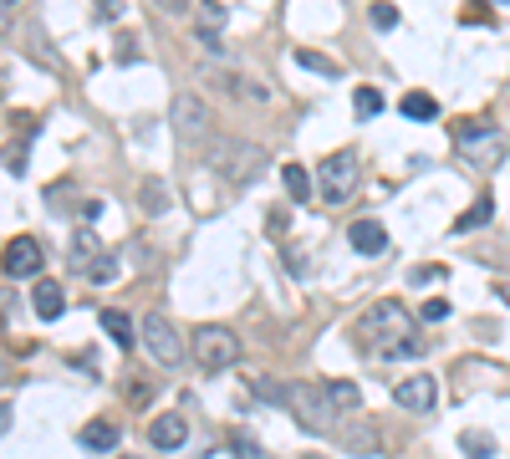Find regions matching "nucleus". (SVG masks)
<instances>
[{"label": "nucleus", "instance_id": "obj_1", "mask_svg": "<svg viewBox=\"0 0 510 459\" xmlns=\"http://www.w3.org/2000/svg\"><path fill=\"white\" fill-rule=\"evenodd\" d=\"M357 347L362 352H372V357H393L398 347L408 342V332H413V321H408V306L403 301H372L362 317H357Z\"/></svg>", "mask_w": 510, "mask_h": 459}, {"label": "nucleus", "instance_id": "obj_2", "mask_svg": "<svg viewBox=\"0 0 510 459\" xmlns=\"http://www.w3.org/2000/svg\"><path fill=\"white\" fill-rule=\"evenodd\" d=\"M209 168L219 178H230V184H250L266 168V148L245 138H219V143H209Z\"/></svg>", "mask_w": 510, "mask_h": 459}, {"label": "nucleus", "instance_id": "obj_3", "mask_svg": "<svg viewBox=\"0 0 510 459\" xmlns=\"http://www.w3.org/2000/svg\"><path fill=\"white\" fill-rule=\"evenodd\" d=\"M357 178H362V168H357V153L352 148H337V153H327V158H321L317 189H321V199H327V204H347L357 194Z\"/></svg>", "mask_w": 510, "mask_h": 459}, {"label": "nucleus", "instance_id": "obj_4", "mask_svg": "<svg viewBox=\"0 0 510 459\" xmlns=\"http://www.w3.org/2000/svg\"><path fill=\"white\" fill-rule=\"evenodd\" d=\"M194 357H199L204 372H225L240 362V337L230 327H219V321H209V327L194 332Z\"/></svg>", "mask_w": 510, "mask_h": 459}, {"label": "nucleus", "instance_id": "obj_5", "mask_svg": "<svg viewBox=\"0 0 510 459\" xmlns=\"http://www.w3.org/2000/svg\"><path fill=\"white\" fill-rule=\"evenodd\" d=\"M138 337H143V347H148V357L158 368H178V362H184V337H178V327L164 317V311H148Z\"/></svg>", "mask_w": 510, "mask_h": 459}, {"label": "nucleus", "instance_id": "obj_6", "mask_svg": "<svg viewBox=\"0 0 510 459\" xmlns=\"http://www.w3.org/2000/svg\"><path fill=\"white\" fill-rule=\"evenodd\" d=\"M286 403L296 408V419L306 423V429H327L337 413H332L327 403V388L321 382H286Z\"/></svg>", "mask_w": 510, "mask_h": 459}, {"label": "nucleus", "instance_id": "obj_7", "mask_svg": "<svg viewBox=\"0 0 510 459\" xmlns=\"http://www.w3.org/2000/svg\"><path fill=\"white\" fill-rule=\"evenodd\" d=\"M41 266H46V250H41L36 235H15V240L0 250V270H5V276H15V280L41 276Z\"/></svg>", "mask_w": 510, "mask_h": 459}, {"label": "nucleus", "instance_id": "obj_8", "mask_svg": "<svg viewBox=\"0 0 510 459\" xmlns=\"http://www.w3.org/2000/svg\"><path fill=\"white\" fill-rule=\"evenodd\" d=\"M174 133L184 143H199L204 133H209V107H204V97L178 92V97H174Z\"/></svg>", "mask_w": 510, "mask_h": 459}, {"label": "nucleus", "instance_id": "obj_9", "mask_svg": "<svg viewBox=\"0 0 510 459\" xmlns=\"http://www.w3.org/2000/svg\"><path fill=\"white\" fill-rule=\"evenodd\" d=\"M398 408H408V413H434V403H439V382L429 378V372H408L403 382L393 388Z\"/></svg>", "mask_w": 510, "mask_h": 459}, {"label": "nucleus", "instance_id": "obj_10", "mask_svg": "<svg viewBox=\"0 0 510 459\" xmlns=\"http://www.w3.org/2000/svg\"><path fill=\"white\" fill-rule=\"evenodd\" d=\"M189 439V423H184V413H158V419L148 423V444L153 449H178Z\"/></svg>", "mask_w": 510, "mask_h": 459}, {"label": "nucleus", "instance_id": "obj_11", "mask_svg": "<svg viewBox=\"0 0 510 459\" xmlns=\"http://www.w3.org/2000/svg\"><path fill=\"white\" fill-rule=\"evenodd\" d=\"M347 240H352L357 255H382V250H388V230H382L378 219H352Z\"/></svg>", "mask_w": 510, "mask_h": 459}, {"label": "nucleus", "instance_id": "obj_12", "mask_svg": "<svg viewBox=\"0 0 510 459\" xmlns=\"http://www.w3.org/2000/svg\"><path fill=\"white\" fill-rule=\"evenodd\" d=\"M31 311H36L41 321H56L66 311V296L56 280H36V291H31Z\"/></svg>", "mask_w": 510, "mask_h": 459}, {"label": "nucleus", "instance_id": "obj_13", "mask_svg": "<svg viewBox=\"0 0 510 459\" xmlns=\"http://www.w3.org/2000/svg\"><path fill=\"white\" fill-rule=\"evenodd\" d=\"M76 439H82V449H92V454H113V449H117V429L107 419L82 423V434H76Z\"/></svg>", "mask_w": 510, "mask_h": 459}, {"label": "nucleus", "instance_id": "obj_14", "mask_svg": "<svg viewBox=\"0 0 510 459\" xmlns=\"http://www.w3.org/2000/svg\"><path fill=\"white\" fill-rule=\"evenodd\" d=\"M454 143L459 148H474V143H490L495 148V123H484V117H470V123L454 128Z\"/></svg>", "mask_w": 510, "mask_h": 459}, {"label": "nucleus", "instance_id": "obj_15", "mask_svg": "<svg viewBox=\"0 0 510 459\" xmlns=\"http://www.w3.org/2000/svg\"><path fill=\"white\" fill-rule=\"evenodd\" d=\"M321 388H327L332 413H357V408H362V393H357V382H321Z\"/></svg>", "mask_w": 510, "mask_h": 459}, {"label": "nucleus", "instance_id": "obj_16", "mask_svg": "<svg viewBox=\"0 0 510 459\" xmlns=\"http://www.w3.org/2000/svg\"><path fill=\"white\" fill-rule=\"evenodd\" d=\"M490 215H495V199L484 194V199H474L464 215L454 219V235H470V230H480V225H490Z\"/></svg>", "mask_w": 510, "mask_h": 459}, {"label": "nucleus", "instance_id": "obj_17", "mask_svg": "<svg viewBox=\"0 0 510 459\" xmlns=\"http://www.w3.org/2000/svg\"><path fill=\"white\" fill-rule=\"evenodd\" d=\"M102 332H107L117 347H133V337H138V332H133V317H128V311H113V306L102 311Z\"/></svg>", "mask_w": 510, "mask_h": 459}, {"label": "nucleus", "instance_id": "obj_18", "mask_svg": "<svg viewBox=\"0 0 510 459\" xmlns=\"http://www.w3.org/2000/svg\"><path fill=\"white\" fill-rule=\"evenodd\" d=\"M280 184H286L291 204H306V199H311V174H306L301 164H286V168H280Z\"/></svg>", "mask_w": 510, "mask_h": 459}, {"label": "nucleus", "instance_id": "obj_19", "mask_svg": "<svg viewBox=\"0 0 510 459\" xmlns=\"http://www.w3.org/2000/svg\"><path fill=\"white\" fill-rule=\"evenodd\" d=\"M459 449H464L470 459H490V454H495V434H484V429H464V434H459Z\"/></svg>", "mask_w": 510, "mask_h": 459}, {"label": "nucleus", "instance_id": "obj_20", "mask_svg": "<svg viewBox=\"0 0 510 459\" xmlns=\"http://www.w3.org/2000/svg\"><path fill=\"white\" fill-rule=\"evenodd\" d=\"M403 117H413V123H434V117H439V102H434L429 92H408V97H403Z\"/></svg>", "mask_w": 510, "mask_h": 459}, {"label": "nucleus", "instance_id": "obj_21", "mask_svg": "<svg viewBox=\"0 0 510 459\" xmlns=\"http://www.w3.org/2000/svg\"><path fill=\"white\" fill-rule=\"evenodd\" d=\"M296 66H306V72H317V76H342V66L332 62V56H321V51H311V46H296Z\"/></svg>", "mask_w": 510, "mask_h": 459}, {"label": "nucleus", "instance_id": "obj_22", "mask_svg": "<svg viewBox=\"0 0 510 459\" xmlns=\"http://www.w3.org/2000/svg\"><path fill=\"white\" fill-rule=\"evenodd\" d=\"M138 199H143V209H148V215H164L168 204H174V194L164 189V184H158V178H143V189H138Z\"/></svg>", "mask_w": 510, "mask_h": 459}, {"label": "nucleus", "instance_id": "obj_23", "mask_svg": "<svg viewBox=\"0 0 510 459\" xmlns=\"http://www.w3.org/2000/svg\"><path fill=\"white\" fill-rule=\"evenodd\" d=\"M117 270H123V260H117L113 250H102V255H92V260H87V276L97 280V286H102V280H113Z\"/></svg>", "mask_w": 510, "mask_h": 459}, {"label": "nucleus", "instance_id": "obj_24", "mask_svg": "<svg viewBox=\"0 0 510 459\" xmlns=\"http://www.w3.org/2000/svg\"><path fill=\"white\" fill-rule=\"evenodd\" d=\"M92 255H102L97 235H92V230H76V235H72V260H76V266H87Z\"/></svg>", "mask_w": 510, "mask_h": 459}, {"label": "nucleus", "instance_id": "obj_25", "mask_svg": "<svg viewBox=\"0 0 510 459\" xmlns=\"http://www.w3.org/2000/svg\"><path fill=\"white\" fill-rule=\"evenodd\" d=\"M352 107H357V117H378L382 113V92L378 87H357Z\"/></svg>", "mask_w": 510, "mask_h": 459}, {"label": "nucleus", "instance_id": "obj_26", "mask_svg": "<svg viewBox=\"0 0 510 459\" xmlns=\"http://www.w3.org/2000/svg\"><path fill=\"white\" fill-rule=\"evenodd\" d=\"M225 21H230L225 5H199V36H215V31H219Z\"/></svg>", "mask_w": 510, "mask_h": 459}, {"label": "nucleus", "instance_id": "obj_27", "mask_svg": "<svg viewBox=\"0 0 510 459\" xmlns=\"http://www.w3.org/2000/svg\"><path fill=\"white\" fill-rule=\"evenodd\" d=\"M230 449H235V454H240V459H270V454H266V449L255 444L250 434H240V429L230 434Z\"/></svg>", "mask_w": 510, "mask_h": 459}, {"label": "nucleus", "instance_id": "obj_28", "mask_svg": "<svg viewBox=\"0 0 510 459\" xmlns=\"http://www.w3.org/2000/svg\"><path fill=\"white\" fill-rule=\"evenodd\" d=\"M347 449H378V434L357 423V429H347Z\"/></svg>", "mask_w": 510, "mask_h": 459}, {"label": "nucleus", "instance_id": "obj_29", "mask_svg": "<svg viewBox=\"0 0 510 459\" xmlns=\"http://www.w3.org/2000/svg\"><path fill=\"white\" fill-rule=\"evenodd\" d=\"M419 317H423V321H444V317H449V301H444V296H434V301L419 306Z\"/></svg>", "mask_w": 510, "mask_h": 459}, {"label": "nucleus", "instance_id": "obj_30", "mask_svg": "<svg viewBox=\"0 0 510 459\" xmlns=\"http://www.w3.org/2000/svg\"><path fill=\"white\" fill-rule=\"evenodd\" d=\"M372 26H378V31H393L398 11H393V5H372Z\"/></svg>", "mask_w": 510, "mask_h": 459}, {"label": "nucleus", "instance_id": "obj_31", "mask_svg": "<svg viewBox=\"0 0 510 459\" xmlns=\"http://www.w3.org/2000/svg\"><path fill=\"white\" fill-rule=\"evenodd\" d=\"M429 280H444V266H419L413 270V286H429Z\"/></svg>", "mask_w": 510, "mask_h": 459}, {"label": "nucleus", "instance_id": "obj_32", "mask_svg": "<svg viewBox=\"0 0 510 459\" xmlns=\"http://www.w3.org/2000/svg\"><path fill=\"white\" fill-rule=\"evenodd\" d=\"M11 174H26V148H11Z\"/></svg>", "mask_w": 510, "mask_h": 459}, {"label": "nucleus", "instance_id": "obj_33", "mask_svg": "<svg viewBox=\"0 0 510 459\" xmlns=\"http://www.w3.org/2000/svg\"><path fill=\"white\" fill-rule=\"evenodd\" d=\"M11 429V403H0V434Z\"/></svg>", "mask_w": 510, "mask_h": 459}, {"label": "nucleus", "instance_id": "obj_34", "mask_svg": "<svg viewBox=\"0 0 510 459\" xmlns=\"http://www.w3.org/2000/svg\"><path fill=\"white\" fill-rule=\"evenodd\" d=\"M500 301H505V306H510V280H505V286H500Z\"/></svg>", "mask_w": 510, "mask_h": 459}, {"label": "nucleus", "instance_id": "obj_35", "mask_svg": "<svg viewBox=\"0 0 510 459\" xmlns=\"http://www.w3.org/2000/svg\"><path fill=\"white\" fill-rule=\"evenodd\" d=\"M5 21H11V11H5V5H0V31H5Z\"/></svg>", "mask_w": 510, "mask_h": 459}, {"label": "nucleus", "instance_id": "obj_36", "mask_svg": "<svg viewBox=\"0 0 510 459\" xmlns=\"http://www.w3.org/2000/svg\"><path fill=\"white\" fill-rule=\"evenodd\" d=\"M0 378H5V362H0Z\"/></svg>", "mask_w": 510, "mask_h": 459}, {"label": "nucleus", "instance_id": "obj_37", "mask_svg": "<svg viewBox=\"0 0 510 459\" xmlns=\"http://www.w3.org/2000/svg\"><path fill=\"white\" fill-rule=\"evenodd\" d=\"M123 459H133V454H123Z\"/></svg>", "mask_w": 510, "mask_h": 459}]
</instances>
